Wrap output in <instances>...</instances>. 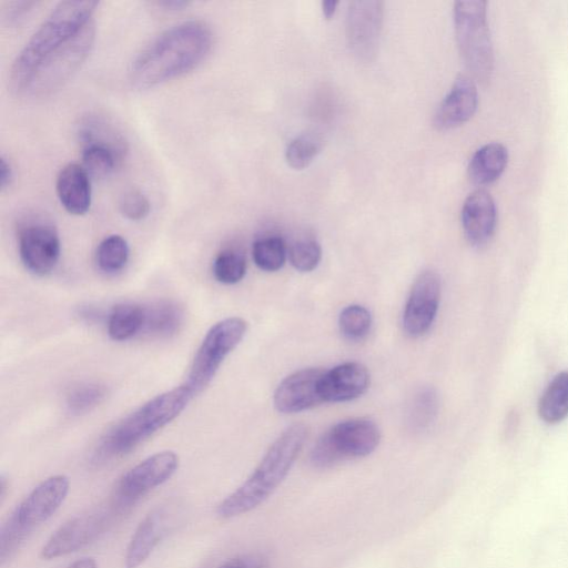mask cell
I'll return each mask as SVG.
<instances>
[{
	"mask_svg": "<svg viewBox=\"0 0 568 568\" xmlns=\"http://www.w3.org/2000/svg\"><path fill=\"white\" fill-rule=\"evenodd\" d=\"M145 307L134 303L115 305L108 317V334L111 339L122 342L143 329Z\"/></svg>",
	"mask_w": 568,
	"mask_h": 568,
	"instance_id": "cb8c5ba5",
	"label": "cell"
},
{
	"mask_svg": "<svg viewBox=\"0 0 568 568\" xmlns=\"http://www.w3.org/2000/svg\"><path fill=\"white\" fill-rule=\"evenodd\" d=\"M438 400L433 388L420 390L414 399L412 407V424L425 427L432 423L437 414Z\"/></svg>",
	"mask_w": 568,
	"mask_h": 568,
	"instance_id": "e575fe53",
	"label": "cell"
},
{
	"mask_svg": "<svg viewBox=\"0 0 568 568\" xmlns=\"http://www.w3.org/2000/svg\"><path fill=\"white\" fill-rule=\"evenodd\" d=\"M172 450L155 453L124 473L116 481L109 501L122 515L142 497L168 481L179 468Z\"/></svg>",
	"mask_w": 568,
	"mask_h": 568,
	"instance_id": "30bf717a",
	"label": "cell"
},
{
	"mask_svg": "<svg viewBox=\"0 0 568 568\" xmlns=\"http://www.w3.org/2000/svg\"><path fill=\"white\" fill-rule=\"evenodd\" d=\"M98 6L92 0L59 2L16 57L8 78L10 90L23 94L41 62L92 20Z\"/></svg>",
	"mask_w": 568,
	"mask_h": 568,
	"instance_id": "3957f363",
	"label": "cell"
},
{
	"mask_svg": "<svg viewBox=\"0 0 568 568\" xmlns=\"http://www.w3.org/2000/svg\"><path fill=\"white\" fill-rule=\"evenodd\" d=\"M170 523L165 507L152 509L138 525L124 556V568H139L150 557L168 531Z\"/></svg>",
	"mask_w": 568,
	"mask_h": 568,
	"instance_id": "d6986e66",
	"label": "cell"
},
{
	"mask_svg": "<svg viewBox=\"0 0 568 568\" xmlns=\"http://www.w3.org/2000/svg\"><path fill=\"white\" fill-rule=\"evenodd\" d=\"M477 105L478 92L474 79L460 74L439 104L434 116V125L443 131L457 128L474 115Z\"/></svg>",
	"mask_w": 568,
	"mask_h": 568,
	"instance_id": "e0dca14e",
	"label": "cell"
},
{
	"mask_svg": "<svg viewBox=\"0 0 568 568\" xmlns=\"http://www.w3.org/2000/svg\"><path fill=\"white\" fill-rule=\"evenodd\" d=\"M192 398L191 392L182 384L149 399L110 428L99 445L97 460L129 454L175 419Z\"/></svg>",
	"mask_w": 568,
	"mask_h": 568,
	"instance_id": "277c9868",
	"label": "cell"
},
{
	"mask_svg": "<svg viewBox=\"0 0 568 568\" xmlns=\"http://www.w3.org/2000/svg\"><path fill=\"white\" fill-rule=\"evenodd\" d=\"M119 210L128 220L141 221L149 215L151 204L146 195L141 190L130 187L120 196Z\"/></svg>",
	"mask_w": 568,
	"mask_h": 568,
	"instance_id": "836d02e7",
	"label": "cell"
},
{
	"mask_svg": "<svg viewBox=\"0 0 568 568\" xmlns=\"http://www.w3.org/2000/svg\"><path fill=\"white\" fill-rule=\"evenodd\" d=\"M8 487H9V484L7 481V478L3 475H1V478H0V498H1V501H3V499L6 498Z\"/></svg>",
	"mask_w": 568,
	"mask_h": 568,
	"instance_id": "b9f144b4",
	"label": "cell"
},
{
	"mask_svg": "<svg viewBox=\"0 0 568 568\" xmlns=\"http://www.w3.org/2000/svg\"><path fill=\"white\" fill-rule=\"evenodd\" d=\"M454 26L459 53L471 78L480 83H487L494 65L493 43L487 22V2L456 1Z\"/></svg>",
	"mask_w": 568,
	"mask_h": 568,
	"instance_id": "8992f818",
	"label": "cell"
},
{
	"mask_svg": "<svg viewBox=\"0 0 568 568\" xmlns=\"http://www.w3.org/2000/svg\"><path fill=\"white\" fill-rule=\"evenodd\" d=\"M130 248L126 240L118 234L103 239L97 247L95 261L99 268L108 274L121 271L128 263Z\"/></svg>",
	"mask_w": 568,
	"mask_h": 568,
	"instance_id": "484cf974",
	"label": "cell"
},
{
	"mask_svg": "<svg viewBox=\"0 0 568 568\" xmlns=\"http://www.w3.org/2000/svg\"><path fill=\"white\" fill-rule=\"evenodd\" d=\"M538 414L550 425L568 416V371L558 373L547 385L538 403Z\"/></svg>",
	"mask_w": 568,
	"mask_h": 568,
	"instance_id": "603a6c76",
	"label": "cell"
},
{
	"mask_svg": "<svg viewBox=\"0 0 568 568\" xmlns=\"http://www.w3.org/2000/svg\"><path fill=\"white\" fill-rule=\"evenodd\" d=\"M507 162L506 146L498 142L487 143L473 154L467 169L468 178L475 185H488L503 174Z\"/></svg>",
	"mask_w": 568,
	"mask_h": 568,
	"instance_id": "7402d4cb",
	"label": "cell"
},
{
	"mask_svg": "<svg viewBox=\"0 0 568 568\" xmlns=\"http://www.w3.org/2000/svg\"><path fill=\"white\" fill-rule=\"evenodd\" d=\"M440 277L432 270L422 272L413 283L403 312L406 335L416 338L430 328L440 302Z\"/></svg>",
	"mask_w": 568,
	"mask_h": 568,
	"instance_id": "5bb4252c",
	"label": "cell"
},
{
	"mask_svg": "<svg viewBox=\"0 0 568 568\" xmlns=\"http://www.w3.org/2000/svg\"><path fill=\"white\" fill-rule=\"evenodd\" d=\"M121 514L108 501L63 523L41 549L45 560L55 559L80 550L99 538Z\"/></svg>",
	"mask_w": 568,
	"mask_h": 568,
	"instance_id": "8fae6325",
	"label": "cell"
},
{
	"mask_svg": "<svg viewBox=\"0 0 568 568\" xmlns=\"http://www.w3.org/2000/svg\"><path fill=\"white\" fill-rule=\"evenodd\" d=\"M369 386L367 368L357 362H346L325 371L320 385L323 402H348L362 396Z\"/></svg>",
	"mask_w": 568,
	"mask_h": 568,
	"instance_id": "ac0fdd59",
	"label": "cell"
},
{
	"mask_svg": "<svg viewBox=\"0 0 568 568\" xmlns=\"http://www.w3.org/2000/svg\"><path fill=\"white\" fill-rule=\"evenodd\" d=\"M36 1H13L3 9L2 19L8 27L22 24L37 8Z\"/></svg>",
	"mask_w": 568,
	"mask_h": 568,
	"instance_id": "d590c367",
	"label": "cell"
},
{
	"mask_svg": "<svg viewBox=\"0 0 568 568\" xmlns=\"http://www.w3.org/2000/svg\"><path fill=\"white\" fill-rule=\"evenodd\" d=\"M155 4L166 10H181L187 7L190 2L183 0H163L156 1Z\"/></svg>",
	"mask_w": 568,
	"mask_h": 568,
	"instance_id": "f35d334b",
	"label": "cell"
},
{
	"mask_svg": "<svg viewBox=\"0 0 568 568\" xmlns=\"http://www.w3.org/2000/svg\"><path fill=\"white\" fill-rule=\"evenodd\" d=\"M212 272L217 282L229 285L235 284L240 282L246 273V260L244 255L237 251L224 250L215 256Z\"/></svg>",
	"mask_w": 568,
	"mask_h": 568,
	"instance_id": "f546056e",
	"label": "cell"
},
{
	"mask_svg": "<svg viewBox=\"0 0 568 568\" xmlns=\"http://www.w3.org/2000/svg\"><path fill=\"white\" fill-rule=\"evenodd\" d=\"M104 386L88 383L81 384L68 394L67 407L72 414H83L99 405L105 397Z\"/></svg>",
	"mask_w": 568,
	"mask_h": 568,
	"instance_id": "1f68e13d",
	"label": "cell"
},
{
	"mask_svg": "<svg viewBox=\"0 0 568 568\" xmlns=\"http://www.w3.org/2000/svg\"><path fill=\"white\" fill-rule=\"evenodd\" d=\"M337 6H338V1H333V0L323 1L322 2V11H323L324 17L326 19H331L334 16Z\"/></svg>",
	"mask_w": 568,
	"mask_h": 568,
	"instance_id": "60d3db41",
	"label": "cell"
},
{
	"mask_svg": "<svg viewBox=\"0 0 568 568\" xmlns=\"http://www.w3.org/2000/svg\"><path fill=\"white\" fill-rule=\"evenodd\" d=\"M70 480L53 475L37 485L11 511L0 529V562L4 565L29 535L50 519L65 500Z\"/></svg>",
	"mask_w": 568,
	"mask_h": 568,
	"instance_id": "5b68a950",
	"label": "cell"
},
{
	"mask_svg": "<svg viewBox=\"0 0 568 568\" xmlns=\"http://www.w3.org/2000/svg\"><path fill=\"white\" fill-rule=\"evenodd\" d=\"M94 39L95 24L92 19L41 62L23 94L43 98L58 91L85 61Z\"/></svg>",
	"mask_w": 568,
	"mask_h": 568,
	"instance_id": "52a82bcc",
	"label": "cell"
},
{
	"mask_svg": "<svg viewBox=\"0 0 568 568\" xmlns=\"http://www.w3.org/2000/svg\"><path fill=\"white\" fill-rule=\"evenodd\" d=\"M496 224L497 209L491 195L481 189L470 193L462 209V225L469 244L485 246L491 240Z\"/></svg>",
	"mask_w": 568,
	"mask_h": 568,
	"instance_id": "2e32d148",
	"label": "cell"
},
{
	"mask_svg": "<svg viewBox=\"0 0 568 568\" xmlns=\"http://www.w3.org/2000/svg\"><path fill=\"white\" fill-rule=\"evenodd\" d=\"M287 250L278 236H265L254 242L252 256L255 265L265 272H275L283 267Z\"/></svg>",
	"mask_w": 568,
	"mask_h": 568,
	"instance_id": "4316f807",
	"label": "cell"
},
{
	"mask_svg": "<svg viewBox=\"0 0 568 568\" xmlns=\"http://www.w3.org/2000/svg\"><path fill=\"white\" fill-rule=\"evenodd\" d=\"M338 326L345 338L349 341H361L369 333L372 315L369 311L362 305H348L343 308L339 314Z\"/></svg>",
	"mask_w": 568,
	"mask_h": 568,
	"instance_id": "83f0119b",
	"label": "cell"
},
{
	"mask_svg": "<svg viewBox=\"0 0 568 568\" xmlns=\"http://www.w3.org/2000/svg\"><path fill=\"white\" fill-rule=\"evenodd\" d=\"M217 568H268V562L261 555L246 554L230 558Z\"/></svg>",
	"mask_w": 568,
	"mask_h": 568,
	"instance_id": "8d00e7d4",
	"label": "cell"
},
{
	"mask_svg": "<svg viewBox=\"0 0 568 568\" xmlns=\"http://www.w3.org/2000/svg\"><path fill=\"white\" fill-rule=\"evenodd\" d=\"M18 248L24 267L37 276H45L55 268L60 258L58 231L41 219L28 220L19 227Z\"/></svg>",
	"mask_w": 568,
	"mask_h": 568,
	"instance_id": "7c38bea8",
	"label": "cell"
},
{
	"mask_svg": "<svg viewBox=\"0 0 568 568\" xmlns=\"http://www.w3.org/2000/svg\"><path fill=\"white\" fill-rule=\"evenodd\" d=\"M381 440L378 426L368 418L339 422L324 433L311 452V463L316 468H327L336 463L372 454Z\"/></svg>",
	"mask_w": 568,
	"mask_h": 568,
	"instance_id": "ba28073f",
	"label": "cell"
},
{
	"mask_svg": "<svg viewBox=\"0 0 568 568\" xmlns=\"http://www.w3.org/2000/svg\"><path fill=\"white\" fill-rule=\"evenodd\" d=\"M13 180V169L4 155L0 156V190L8 189Z\"/></svg>",
	"mask_w": 568,
	"mask_h": 568,
	"instance_id": "74e56055",
	"label": "cell"
},
{
	"mask_svg": "<svg viewBox=\"0 0 568 568\" xmlns=\"http://www.w3.org/2000/svg\"><path fill=\"white\" fill-rule=\"evenodd\" d=\"M81 155L82 166L92 179L109 176L121 163L113 152L94 145L83 146Z\"/></svg>",
	"mask_w": 568,
	"mask_h": 568,
	"instance_id": "4dcf8cb0",
	"label": "cell"
},
{
	"mask_svg": "<svg viewBox=\"0 0 568 568\" xmlns=\"http://www.w3.org/2000/svg\"><path fill=\"white\" fill-rule=\"evenodd\" d=\"M322 149V140L314 133H303L287 145L285 158L290 166L302 170L308 166Z\"/></svg>",
	"mask_w": 568,
	"mask_h": 568,
	"instance_id": "f1b7e54d",
	"label": "cell"
},
{
	"mask_svg": "<svg viewBox=\"0 0 568 568\" xmlns=\"http://www.w3.org/2000/svg\"><path fill=\"white\" fill-rule=\"evenodd\" d=\"M82 164L68 163L58 173L55 191L64 210L73 215L85 214L91 205V180Z\"/></svg>",
	"mask_w": 568,
	"mask_h": 568,
	"instance_id": "ffe728a7",
	"label": "cell"
},
{
	"mask_svg": "<svg viewBox=\"0 0 568 568\" xmlns=\"http://www.w3.org/2000/svg\"><path fill=\"white\" fill-rule=\"evenodd\" d=\"M308 436V427L296 423L284 429L268 447L252 474L216 507L221 518H234L264 503L283 483Z\"/></svg>",
	"mask_w": 568,
	"mask_h": 568,
	"instance_id": "7a4b0ae2",
	"label": "cell"
},
{
	"mask_svg": "<svg viewBox=\"0 0 568 568\" xmlns=\"http://www.w3.org/2000/svg\"><path fill=\"white\" fill-rule=\"evenodd\" d=\"M322 258L321 245L315 240H298L288 248V260L300 272L315 270Z\"/></svg>",
	"mask_w": 568,
	"mask_h": 568,
	"instance_id": "d6a6232c",
	"label": "cell"
},
{
	"mask_svg": "<svg viewBox=\"0 0 568 568\" xmlns=\"http://www.w3.org/2000/svg\"><path fill=\"white\" fill-rule=\"evenodd\" d=\"M325 369L303 368L285 377L274 392V406L283 414L300 413L323 403L320 385Z\"/></svg>",
	"mask_w": 568,
	"mask_h": 568,
	"instance_id": "9a60e30c",
	"label": "cell"
},
{
	"mask_svg": "<svg viewBox=\"0 0 568 568\" xmlns=\"http://www.w3.org/2000/svg\"><path fill=\"white\" fill-rule=\"evenodd\" d=\"M213 43L211 28L202 20L176 23L151 40L134 58L129 70L131 84L149 89L196 68Z\"/></svg>",
	"mask_w": 568,
	"mask_h": 568,
	"instance_id": "6da1fadb",
	"label": "cell"
},
{
	"mask_svg": "<svg viewBox=\"0 0 568 568\" xmlns=\"http://www.w3.org/2000/svg\"><path fill=\"white\" fill-rule=\"evenodd\" d=\"M384 4L376 0L352 1L346 16V38L352 53L363 62L372 61L379 44Z\"/></svg>",
	"mask_w": 568,
	"mask_h": 568,
	"instance_id": "4fadbf2b",
	"label": "cell"
},
{
	"mask_svg": "<svg viewBox=\"0 0 568 568\" xmlns=\"http://www.w3.org/2000/svg\"><path fill=\"white\" fill-rule=\"evenodd\" d=\"M81 148L94 145L113 152L122 162L128 143L121 131L105 116L89 114L80 120L77 129Z\"/></svg>",
	"mask_w": 568,
	"mask_h": 568,
	"instance_id": "44dd1931",
	"label": "cell"
},
{
	"mask_svg": "<svg viewBox=\"0 0 568 568\" xmlns=\"http://www.w3.org/2000/svg\"><path fill=\"white\" fill-rule=\"evenodd\" d=\"M183 320L181 307L170 301L158 302L145 307V322L143 329L149 334L168 337L175 334Z\"/></svg>",
	"mask_w": 568,
	"mask_h": 568,
	"instance_id": "d4e9b609",
	"label": "cell"
},
{
	"mask_svg": "<svg viewBox=\"0 0 568 568\" xmlns=\"http://www.w3.org/2000/svg\"><path fill=\"white\" fill-rule=\"evenodd\" d=\"M65 568H99V567H98V564L94 558L82 557V558H79V559L72 561Z\"/></svg>",
	"mask_w": 568,
	"mask_h": 568,
	"instance_id": "ab89813d",
	"label": "cell"
},
{
	"mask_svg": "<svg viewBox=\"0 0 568 568\" xmlns=\"http://www.w3.org/2000/svg\"><path fill=\"white\" fill-rule=\"evenodd\" d=\"M246 331V321L239 316L226 317L210 327L183 383L193 397L209 386L223 361L241 343Z\"/></svg>",
	"mask_w": 568,
	"mask_h": 568,
	"instance_id": "9c48e42d",
	"label": "cell"
}]
</instances>
